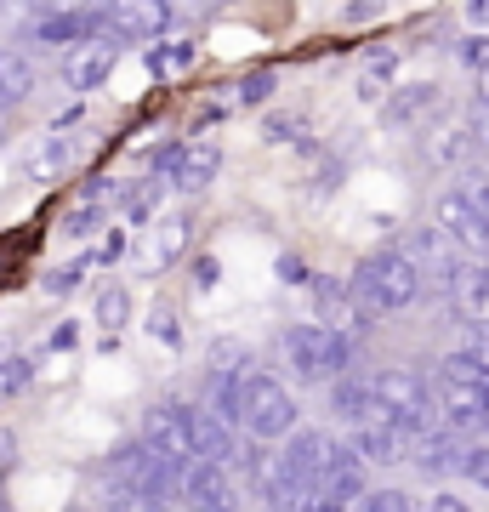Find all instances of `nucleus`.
<instances>
[{"instance_id":"1","label":"nucleus","mask_w":489,"mask_h":512,"mask_svg":"<svg viewBox=\"0 0 489 512\" xmlns=\"http://www.w3.org/2000/svg\"><path fill=\"white\" fill-rule=\"evenodd\" d=\"M421 268L410 262V256L399 251V245H387V251H370L353 268V296H359V308L364 313H404V308H416L421 302Z\"/></svg>"},{"instance_id":"2","label":"nucleus","mask_w":489,"mask_h":512,"mask_svg":"<svg viewBox=\"0 0 489 512\" xmlns=\"http://www.w3.org/2000/svg\"><path fill=\"white\" fill-rule=\"evenodd\" d=\"M109 478H114V490L137 495V501H154V507L182 501V467L165 461L154 444H120L109 456Z\"/></svg>"},{"instance_id":"3","label":"nucleus","mask_w":489,"mask_h":512,"mask_svg":"<svg viewBox=\"0 0 489 512\" xmlns=\"http://www.w3.org/2000/svg\"><path fill=\"white\" fill-rule=\"evenodd\" d=\"M347 359H353V342H347L336 325H290L285 330V365L296 382H336L347 376Z\"/></svg>"},{"instance_id":"4","label":"nucleus","mask_w":489,"mask_h":512,"mask_svg":"<svg viewBox=\"0 0 489 512\" xmlns=\"http://www.w3.org/2000/svg\"><path fill=\"white\" fill-rule=\"evenodd\" d=\"M376 393H381V416L399 421L404 433H433V427H444V416H438V393L421 382L416 370H381Z\"/></svg>"},{"instance_id":"5","label":"nucleus","mask_w":489,"mask_h":512,"mask_svg":"<svg viewBox=\"0 0 489 512\" xmlns=\"http://www.w3.org/2000/svg\"><path fill=\"white\" fill-rule=\"evenodd\" d=\"M296 399H290V387L279 376H251L245 382V433L256 444H279L296 433Z\"/></svg>"},{"instance_id":"6","label":"nucleus","mask_w":489,"mask_h":512,"mask_svg":"<svg viewBox=\"0 0 489 512\" xmlns=\"http://www.w3.org/2000/svg\"><path fill=\"white\" fill-rule=\"evenodd\" d=\"M143 444H154L165 461H177V467H188V461H200V433H194V404H154L143 416Z\"/></svg>"},{"instance_id":"7","label":"nucleus","mask_w":489,"mask_h":512,"mask_svg":"<svg viewBox=\"0 0 489 512\" xmlns=\"http://www.w3.org/2000/svg\"><path fill=\"white\" fill-rule=\"evenodd\" d=\"M182 507L188 512H239V478L222 461H188L182 467Z\"/></svg>"},{"instance_id":"8","label":"nucleus","mask_w":489,"mask_h":512,"mask_svg":"<svg viewBox=\"0 0 489 512\" xmlns=\"http://www.w3.org/2000/svg\"><path fill=\"white\" fill-rule=\"evenodd\" d=\"M171 23V0H103V35L114 40H160Z\"/></svg>"},{"instance_id":"9","label":"nucleus","mask_w":489,"mask_h":512,"mask_svg":"<svg viewBox=\"0 0 489 512\" xmlns=\"http://www.w3.org/2000/svg\"><path fill=\"white\" fill-rule=\"evenodd\" d=\"M433 222L444 228V239H450L455 251H484V245H489V222H484V211L472 205L467 183H461V188H444V194H438Z\"/></svg>"},{"instance_id":"10","label":"nucleus","mask_w":489,"mask_h":512,"mask_svg":"<svg viewBox=\"0 0 489 512\" xmlns=\"http://www.w3.org/2000/svg\"><path fill=\"white\" fill-rule=\"evenodd\" d=\"M120 46H126V40H114V35L69 46V52H63V86H69V92H97L114 74V63H120Z\"/></svg>"},{"instance_id":"11","label":"nucleus","mask_w":489,"mask_h":512,"mask_svg":"<svg viewBox=\"0 0 489 512\" xmlns=\"http://www.w3.org/2000/svg\"><path fill=\"white\" fill-rule=\"evenodd\" d=\"M444 103V86L433 80H410V86H393L381 97V126L387 131H427V120L438 114Z\"/></svg>"},{"instance_id":"12","label":"nucleus","mask_w":489,"mask_h":512,"mask_svg":"<svg viewBox=\"0 0 489 512\" xmlns=\"http://www.w3.org/2000/svg\"><path fill=\"white\" fill-rule=\"evenodd\" d=\"M416 439H421V433H404L399 421L376 416V421H364V427H353V439H347V444H353L364 461L399 467V461H416Z\"/></svg>"},{"instance_id":"13","label":"nucleus","mask_w":489,"mask_h":512,"mask_svg":"<svg viewBox=\"0 0 489 512\" xmlns=\"http://www.w3.org/2000/svg\"><path fill=\"white\" fill-rule=\"evenodd\" d=\"M194 433H200V456L205 461H222V467H245V444H239V433L245 427H234V421H222L211 404H194Z\"/></svg>"},{"instance_id":"14","label":"nucleus","mask_w":489,"mask_h":512,"mask_svg":"<svg viewBox=\"0 0 489 512\" xmlns=\"http://www.w3.org/2000/svg\"><path fill=\"white\" fill-rule=\"evenodd\" d=\"M399 251L416 262L421 274H433L438 285H450V274L461 268V251H455L450 239H444V228H438V222H433V228H416V234H404V239H399Z\"/></svg>"},{"instance_id":"15","label":"nucleus","mask_w":489,"mask_h":512,"mask_svg":"<svg viewBox=\"0 0 489 512\" xmlns=\"http://www.w3.org/2000/svg\"><path fill=\"white\" fill-rule=\"evenodd\" d=\"M467 456H472V444H461L455 427H433V433H421V439H416V467L427 478L467 473Z\"/></svg>"},{"instance_id":"16","label":"nucleus","mask_w":489,"mask_h":512,"mask_svg":"<svg viewBox=\"0 0 489 512\" xmlns=\"http://www.w3.org/2000/svg\"><path fill=\"white\" fill-rule=\"evenodd\" d=\"M330 410H336V421H347V427L376 421L381 416L376 376H336V382H330Z\"/></svg>"},{"instance_id":"17","label":"nucleus","mask_w":489,"mask_h":512,"mask_svg":"<svg viewBox=\"0 0 489 512\" xmlns=\"http://www.w3.org/2000/svg\"><path fill=\"white\" fill-rule=\"evenodd\" d=\"M217 171H222L217 143H182L177 160H171V183H177L182 194H205V188L217 183Z\"/></svg>"},{"instance_id":"18","label":"nucleus","mask_w":489,"mask_h":512,"mask_svg":"<svg viewBox=\"0 0 489 512\" xmlns=\"http://www.w3.org/2000/svg\"><path fill=\"white\" fill-rule=\"evenodd\" d=\"M433 393H438V416H444V427H484V399L489 393H478V387H467V382H450V376H438L433 382Z\"/></svg>"},{"instance_id":"19","label":"nucleus","mask_w":489,"mask_h":512,"mask_svg":"<svg viewBox=\"0 0 489 512\" xmlns=\"http://www.w3.org/2000/svg\"><path fill=\"white\" fill-rule=\"evenodd\" d=\"M336 450H342V444L330 439V433H290V444L279 450V456H285V467L302 478V484H313V478L330 467V456H336Z\"/></svg>"},{"instance_id":"20","label":"nucleus","mask_w":489,"mask_h":512,"mask_svg":"<svg viewBox=\"0 0 489 512\" xmlns=\"http://www.w3.org/2000/svg\"><path fill=\"white\" fill-rule=\"evenodd\" d=\"M63 165H69V137L63 131H46V137H35V143L23 148V183H57L63 177Z\"/></svg>"},{"instance_id":"21","label":"nucleus","mask_w":489,"mask_h":512,"mask_svg":"<svg viewBox=\"0 0 489 512\" xmlns=\"http://www.w3.org/2000/svg\"><path fill=\"white\" fill-rule=\"evenodd\" d=\"M313 302H319V319H325V325H353V319H359V296H353V285H336V279H313Z\"/></svg>"},{"instance_id":"22","label":"nucleus","mask_w":489,"mask_h":512,"mask_svg":"<svg viewBox=\"0 0 489 512\" xmlns=\"http://www.w3.org/2000/svg\"><path fill=\"white\" fill-rule=\"evenodd\" d=\"M194 57H200V40L171 35V40H154L143 52V63H148V74H182V69H194Z\"/></svg>"},{"instance_id":"23","label":"nucleus","mask_w":489,"mask_h":512,"mask_svg":"<svg viewBox=\"0 0 489 512\" xmlns=\"http://www.w3.org/2000/svg\"><path fill=\"white\" fill-rule=\"evenodd\" d=\"M29 92H35V63L23 52H6V46H0V109L23 103Z\"/></svg>"},{"instance_id":"24","label":"nucleus","mask_w":489,"mask_h":512,"mask_svg":"<svg viewBox=\"0 0 489 512\" xmlns=\"http://www.w3.org/2000/svg\"><path fill=\"white\" fill-rule=\"evenodd\" d=\"M438 376H450V382H467V387H478V393H489V348H478V342H472V348H455Z\"/></svg>"},{"instance_id":"25","label":"nucleus","mask_w":489,"mask_h":512,"mask_svg":"<svg viewBox=\"0 0 489 512\" xmlns=\"http://www.w3.org/2000/svg\"><path fill=\"white\" fill-rule=\"evenodd\" d=\"M467 148H478V143H472V126H467V120H450V126H438L433 137H427V160H433V165H455Z\"/></svg>"},{"instance_id":"26","label":"nucleus","mask_w":489,"mask_h":512,"mask_svg":"<svg viewBox=\"0 0 489 512\" xmlns=\"http://www.w3.org/2000/svg\"><path fill=\"white\" fill-rule=\"evenodd\" d=\"M188 234H194V217H188V211H165L160 239H154V262H177L182 245H188Z\"/></svg>"},{"instance_id":"27","label":"nucleus","mask_w":489,"mask_h":512,"mask_svg":"<svg viewBox=\"0 0 489 512\" xmlns=\"http://www.w3.org/2000/svg\"><path fill=\"white\" fill-rule=\"evenodd\" d=\"M347 512H416V501H410L404 490H364Z\"/></svg>"},{"instance_id":"28","label":"nucleus","mask_w":489,"mask_h":512,"mask_svg":"<svg viewBox=\"0 0 489 512\" xmlns=\"http://www.w3.org/2000/svg\"><path fill=\"white\" fill-rule=\"evenodd\" d=\"M273 97V74L268 69H251L245 80H234V103L239 109H256V103H268Z\"/></svg>"},{"instance_id":"29","label":"nucleus","mask_w":489,"mask_h":512,"mask_svg":"<svg viewBox=\"0 0 489 512\" xmlns=\"http://www.w3.org/2000/svg\"><path fill=\"white\" fill-rule=\"evenodd\" d=\"M126 313H131V296L120 291V285H109V291L97 296V325L109 330V336H114L120 325H126Z\"/></svg>"},{"instance_id":"30","label":"nucleus","mask_w":489,"mask_h":512,"mask_svg":"<svg viewBox=\"0 0 489 512\" xmlns=\"http://www.w3.org/2000/svg\"><path fill=\"white\" fill-rule=\"evenodd\" d=\"M455 57H461L472 74H484L489 69V35H467L461 46H455Z\"/></svg>"},{"instance_id":"31","label":"nucleus","mask_w":489,"mask_h":512,"mask_svg":"<svg viewBox=\"0 0 489 512\" xmlns=\"http://www.w3.org/2000/svg\"><path fill=\"white\" fill-rule=\"evenodd\" d=\"M467 126H472V143H478V148L489 154V97H484V92L472 97V109H467Z\"/></svg>"},{"instance_id":"32","label":"nucleus","mask_w":489,"mask_h":512,"mask_svg":"<svg viewBox=\"0 0 489 512\" xmlns=\"http://www.w3.org/2000/svg\"><path fill=\"white\" fill-rule=\"evenodd\" d=\"M251 365V353L239 348V342H217V348H211V370H245Z\"/></svg>"},{"instance_id":"33","label":"nucleus","mask_w":489,"mask_h":512,"mask_svg":"<svg viewBox=\"0 0 489 512\" xmlns=\"http://www.w3.org/2000/svg\"><path fill=\"white\" fill-rule=\"evenodd\" d=\"M148 330L160 336L165 348H177V342H182V330H177V313H171V308H154V313H148Z\"/></svg>"},{"instance_id":"34","label":"nucleus","mask_w":489,"mask_h":512,"mask_svg":"<svg viewBox=\"0 0 489 512\" xmlns=\"http://www.w3.org/2000/svg\"><path fill=\"white\" fill-rule=\"evenodd\" d=\"M467 478L478 484V490H489V444H472V456H467Z\"/></svg>"},{"instance_id":"35","label":"nucleus","mask_w":489,"mask_h":512,"mask_svg":"<svg viewBox=\"0 0 489 512\" xmlns=\"http://www.w3.org/2000/svg\"><path fill=\"white\" fill-rule=\"evenodd\" d=\"M86 279V262H69V268H57V274H46V291H74Z\"/></svg>"},{"instance_id":"36","label":"nucleus","mask_w":489,"mask_h":512,"mask_svg":"<svg viewBox=\"0 0 489 512\" xmlns=\"http://www.w3.org/2000/svg\"><path fill=\"white\" fill-rule=\"evenodd\" d=\"M279 279L285 285H308V262L302 256H279Z\"/></svg>"},{"instance_id":"37","label":"nucleus","mask_w":489,"mask_h":512,"mask_svg":"<svg viewBox=\"0 0 489 512\" xmlns=\"http://www.w3.org/2000/svg\"><path fill=\"white\" fill-rule=\"evenodd\" d=\"M427 512H472V501H461V495H433Z\"/></svg>"},{"instance_id":"38","label":"nucleus","mask_w":489,"mask_h":512,"mask_svg":"<svg viewBox=\"0 0 489 512\" xmlns=\"http://www.w3.org/2000/svg\"><path fill=\"white\" fill-rule=\"evenodd\" d=\"M194 285H200V291H211V285H217V256H200V268H194Z\"/></svg>"},{"instance_id":"39","label":"nucleus","mask_w":489,"mask_h":512,"mask_svg":"<svg viewBox=\"0 0 489 512\" xmlns=\"http://www.w3.org/2000/svg\"><path fill=\"white\" fill-rule=\"evenodd\" d=\"M467 23H489V0H467Z\"/></svg>"},{"instance_id":"40","label":"nucleus","mask_w":489,"mask_h":512,"mask_svg":"<svg viewBox=\"0 0 489 512\" xmlns=\"http://www.w3.org/2000/svg\"><path fill=\"white\" fill-rule=\"evenodd\" d=\"M478 92H484V97H489V69H484V74H478Z\"/></svg>"},{"instance_id":"41","label":"nucleus","mask_w":489,"mask_h":512,"mask_svg":"<svg viewBox=\"0 0 489 512\" xmlns=\"http://www.w3.org/2000/svg\"><path fill=\"white\" fill-rule=\"evenodd\" d=\"M484 433H489V399H484Z\"/></svg>"},{"instance_id":"42","label":"nucleus","mask_w":489,"mask_h":512,"mask_svg":"<svg viewBox=\"0 0 489 512\" xmlns=\"http://www.w3.org/2000/svg\"><path fill=\"white\" fill-rule=\"evenodd\" d=\"M0 126H6V109H0Z\"/></svg>"},{"instance_id":"43","label":"nucleus","mask_w":489,"mask_h":512,"mask_svg":"<svg viewBox=\"0 0 489 512\" xmlns=\"http://www.w3.org/2000/svg\"><path fill=\"white\" fill-rule=\"evenodd\" d=\"M0 6H6V0H0Z\"/></svg>"},{"instance_id":"44","label":"nucleus","mask_w":489,"mask_h":512,"mask_svg":"<svg viewBox=\"0 0 489 512\" xmlns=\"http://www.w3.org/2000/svg\"><path fill=\"white\" fill-rule=\"evenodd\" d=\"M262 512H268V507H262Z\"/></svg>"}]
</instances>
